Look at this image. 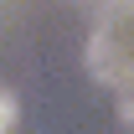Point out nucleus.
<instances>
[{
    "label": "nucleus",
    "mask_w": 134,
    "mask_h": 134,
    "mask_svg": "<svg viewBox=\"0 0 134 134\" xmlns=\"http://www.w3.org/2000/svg\"><path fill=\"white\" fill-rule=\"evenodd\" d=\"M108 5H119V10H129V5H134V0H108Z\"/></svg>",
    "instance_id": "f03ea898"
},
{
    "label": "nucleus",
    "mask_w": 134,
    "mask_h": 134,
    "mask_svg": "<svg viewBox=\"0 0 134 134\" xmlns=\"http://www.w3.org/2000/svg\"><path fill=\"white\" fill-rule=\"evenodd\" d=\"M16 119H21L16 93H5V88H0V134H10V129H16Z\"/></svg>",
    "instance_id": "f257e3e1"
}]
</instances>
